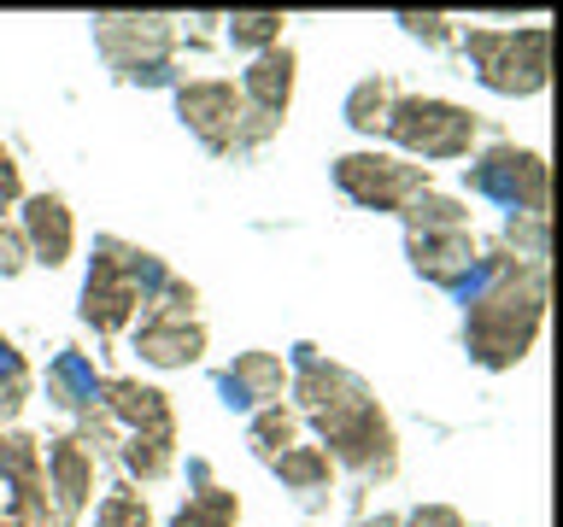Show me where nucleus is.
I'll use <instances>...</instances> for the list:
<instances>
[{
  "instance_id": "6e6552de",
  "label": "nucleus",
  "mask_w": 563,
  "mask_h": 527,
  "mask_svg": "<svg viewBox=\"0 0 563 527\" xmlns=\"http://www.w3.org/2000/svg\"><path fill=\"white\" fill-rule=\"evenodd\" d=\"M405 153L417 158H464L470 141H475V117L452 100H417V94H399L394 112H387V130Z\"/></svg>"
},
{
  "instance_id": "5701e85b",
  "label": "nucleus",
  "mask_w": 563,
  "mask_h": 527,
  "mask_svg": "<svg viewBox=\"0 0 563 527\" xmlns=\"http://www.w3.org/2000/svg\"><path fill=\"white\" fill-rule=\"evenodd\" d=\"M235 516H241L235 492H223V486H211V481H206L183 509H176V522H170V527H235Z\"/></svg>"
},
{
  "instance_id": "0eeeda50",
  "label": "nucleus",
  "mask_w": 563,
  "mask_h": 527,
  "mask_svg": "<svg viewBox=\"0 0 563 527\" xmlns=\"http://www.w3.org/2000/svg\"><path fill=\"white\" fill-rule=\"evenodd\" d=\"M170 18H95V47L123 82H170Z\"/></svg>"
},
{
  "instance_id": "393cba45",
  "label": "nucleus",
  "mask_w": 563,
  "mask_h": 527,
  "mask_svg": "<svg viewBox=\"0 0 563 527\" xmlns=\"http://www.w3.org/2000/svg\"><path fill=\"white\" fill-rule=\"evenodd\" d=\"M95 527H153V509H147V498H141L135 486H118V492L100 498Z\"/></svg>"
},
{
  "instance_id": "f257e3e1",
  "label": "nucleus",
  "mask_w": 563,
  "mask_h": 527,
  "mask_svg": "<svg viewBox=\"0 0 563 527\" xmlns=\"http://www.w3.org/2000/svg\"><path fill=\"white\" fill-rule=\"evenodd\" d=\"M294 375H299L294 381V399H299L294 416L317 422L329 463L341 457L352 474H364V481H387L399 463V451H394V428H387V411L376 404V393H369L352 369L329 363L317 346H294Z\"/></svg>"
},
{
  "instance_id": "f03ea898",
  "label": "nucleus",
  "mask_w": 563,
  "mask_h": 527,
  "mask_svg": "<svg viewBox=\"0 0 563 527\" xmlns=\"http://www.w3.org/2000/svg\"><path fill=\"white\" fill-rule=\"evenodd\" d=\"M545 316V270L510 258L505 246L487 253V281L464 299V346L482 369H510L528 358Z\"/></svg>"
},
{
  "instance_id": "b1692460",
  "label": "nucleus",
  "mask_w": 563,
  "mask_h": 527,
  "mask_svg": "<svg viewBox=\"0 0 563 527\" xmlns=\"http://www.w3.org/2000/svg\"><path fill=\"white\" fill-rule=\"evenodd\" d=\"M24 399H30V363H24V351L0 334V422H12L24 411Z\"/></svg>"
},
{
  "instance_id": "1a4fd4ad",
  "label": "nucleus",
  "mask_w": 563,
  "mask_h": 527,
  "mask_svg": "<svg viewBox=\"0 0 563 527\" xmlns=\"http://www.w3.org/2000/svg\"><path fill=\"white\" fill-rule=\"evenodd\" d=\"M334 188L364 211H405L429 188V165H405L387 153H346L334 158Z\"/></svg>"
},
{
  "instance_id": "7c9ffc66",
  "label": "nucleus",
  "mask_w": 563,
  "mask_h": 527,
  "mask_svg": "<svg viewBox=\"0 0 563 527\" xmlns=\"http://www.w3.org/2000/svg\"><path fill=\"white\" fill-rule=\"evenodd\" d=\"M18 200V165H12V153L0 147V211H7Z\"/></svg>"
},
{
  "instance_id": "a878e982",
  "label": "nucleus",
  "mask_w": 563,
  "mask_h": 527,
  "mask_svg": "<svg viewBox=\"0 0 563 527\" xmlns=\"http://www.w3.org/2000/svg\"><path fill=\"white\" fill-rule=\"evenodd\" d=\"M229 42L246 47V53H253V47L271 53L282 42V12H235V18H229Z\"/></svg>"
},
{
  "instance_id": "39448f33",
  "label": "nucleus",
  "mask_w": 563,
  "mask_h": 527,
  "mask_svg": "<svg viewBox=\"0 0 563 527\" xmlns=\"http://www.w3.org/2000/svg\"><path fill=\"white\" fill-rule=\"evenodd\" d=\"M464 53L493 94H540L545 70H552V30H470Z\"/></svg>"
},
{
  "instance_id": "c756f323",
  "label": "nucleus",
  "mask_w": 563,
  "mask_h": 527,
  "mask_svg": "<svg viewBox=\"0 0 563 527\" xmlns=\"http://www.w3.org/2000/svg\"><path fill=\"white\" fill-rule=\"evenodd\" d=\"M405 527H470V522L457 516V509H446V504H429V509H417Z\"/></svg>"
},
{
  "instance_id": "9b49d317",
  "label": "nucleus",
  "mask_w": 563,
  "mask_h": 527,
  "mask_svg": "<svg viewBox=\"0 0 563 527\" xmlns=\"http://www.w3.org/2000/svg\"><path fill=\"white\" fill-rule=\"evenodd\" d=\"M176 117H183L211 153H241V147H246V105H241V88L223 82V77H200V82H183V88H176Z\"/></svg>"
},
{
  "instance_id": "412c9836",
  "label": "nucleus",
  "mask_w": 563,
  "mask_h": 527,
  "mask_svg": "<svg viewBox=\"0 0 563 527\" xmlns=\"http://www.w3.org/2000/svg\"><path fill=\"white\" fill-rule=\"evenodd\" d=\"M271 469L294 492H329V481H334V463H329L323 446H288L282 457H271Z\"/></svg>"
},
{
  "instance_id": "6ab92c4d",
  "label": "nucleus",
  "mask_w": 563,
  "mask_h": 527,
  "mask_svg": "<svg viewBox=\"0 0 563 527\" xmlns=\"http://www.w3.org/2000/svg\"><path fill=\"white\" fill-rule=\"evenodd\" d=\"M394 100H399V82H394V77H364V82L346 94V123H352V130H364V135H382V130H387V112H394Z\"/></svg>"
},
{
  "instance_id": "f3484780",
  "label": "nucleus",
  "mask_w": 563,
  "mask_h": 527,
  "mask_svg": "<svg viewBox=\"0 0 563 527\" xmlns=\"http://www.w3.org/2000/svg\"><path fill=\"white\" fill-rule=\"evenodd\" d=\"M18 235H24V246H30L35 264L59 270V264L70 258V240H77V228H70V205L59 200V193H35V200L24 205Z\"/></svg>"
},
{
  "instance_id": "4be33fe9",
  "label": "nucleus",
  "mask_w": 563,
  "mask_h": 527,
  "mask_svg": "<svg viewBox=\"0 0 563 527\" xmlns=\"http://www.w3.org/2000/svg\"><path fill=\"white\" fill-rule=\"evenodd\" d=\"M299 439V416H294V404H271V411H258L253 416V428H246V446H253L264 463L271 457H282Z\"/></svg>"
},
{
  "instance_id": "2f4dec72",
  "label": "nucleus",
  "mask_w": 563,
  "mask_h": 527,
  "mask_svg": "<svg viewBox=\"0 0 563 527\" xmlns=\"http://www.w3.org/2000/svg\"><path fill=\"white\" fill-rule=\"evenodd\" d=\"M352 527H399V516H369V522H352Z\"/></svg>"
},
{
  "instance_id": "9d476101",
  "label": "nucleus",
  "mask_w": 563,
  "mask_h": 527,
  "mask_svg": "<svg viewBox=\"0 0 563 527\" xmlns=\"http://www.w3.org/2000/svg\"><path fill=\"white\" fill-rule=\"evenodd\" d=\"M0 527H53L42 446L7 428H0Z\"/></svg>"
},
{
  "instance_id": "4468645a",
  "label": "nucleus",
  "mask_w": 563,
  "mask_h": 527,
  "mask_svg": "<svg viewBox=\"0 0 563 527\" xmlns=\"http://www.w3.org/2000/svg\"><path fill=\"white\" fill-rule=\"evenodd\" d=\"M282 386H288V369L276 351H241L229 369H218V393L229 411H271V404H282Z\"/></svg>"
},
{
  "instance_id": "dca6fc26",
  "label": "nucleus",
  "mask_w": 563,
  "mask_h": 527,
  "mask_svg": "<svg viewBox=\"0 0 563 527\" xmlns=\"http://www.w3.org/2000/svg\"><path fill=\"white\" fill-rule=\"evenodd\" d=\"M135 351L158 369H188L206 351V328L194 316H170V311H147L135 328Z\"/></svg>"
},
{
  "instance_id": "ddd939ff",
  "label": "nucleus",
  "mask_w": 563,
  "mask_h": 527,
  "mask_svg": "<svg viewBox=\"0 0 563 527\" xmlns=\"http://www.w3.org/2000/svg\"><path fill=\"white\" fill-rule=\"evenodd\" d=\"M47 509H53V527H70L82 516L88 492H95V451H88V439H53L47 457Z\"/></svg>"
},
{
  "instance_id": "f8f14e48",
  "label": "nucleus",
  "mask_w": 563,
  "mask_h": 527,
  "mask_svg": "<svg viewBox=\"0 0 563 527\" xmlns=\"http://www.w3.org/2000/svg\"><path fill=\"white\" fill-rule=\"evenodd\" d=\"M294 100V47H271L258 53L253 70L241 77V105H246V147H258L264 135L282 130Z\"/></svg>"
},
{
  "instance_id": "aec40b11",
  "label": "nucleus",
  "mask_w": 563,
  "mask_h": 527,
  "mask_svg": "<svg viewBox=\"0 0 563 527\" xmlns=\"http://www.w3.org/2000/svg\"><path fill=\"white\" fill-rule=\"evenodd\" d=\"M452 228H470V211L446 200V193L422 188L411 205H405V235H452Z\"/></svg>"
},
{
  "instance_id": "7ed1b4c3",
  "label": "nucleus",
  "mask_w": 563,
  "mask_h": 527,
  "mask_svg": "<svg viewBox=\"0 0 563 527\" xmlns=\"http://www.w3.org/2000/svg\"><path fill=\"white\" fill-rule=\"evenodd\" d=\"M95 439H118L123 469L141 474V481H158L170 469V446H176V416L170 399L158 386L141 381H100L95 411L82 416Z\"/></svg>"
},
{
  "instance_id": "cd10ccee",
  "label": "nucleus",
  "mask_w": 563,
  "mask_h": 527,
  "mask_svg": "<svg viewBox=\"0 0 563 527\" xmlns=\"http://www.w3.org/2000/svg\"><path fill=\"white\" fill-rule=\"evenodd\" d=\"M24 264H30L24 235H18V228H0V276H18Z\"/></svg>"
},
{
  "instance_id": "a211bd4d",
  "label": "nucleus",
  "mask_w": 563,
  "mask_h": 527,
  "mask_svg": "<svg viewBox=\"0 0 563 527\" xmlns=\"http://www.w3.org/2000/svg\"><path fill=\"white\" fill-rule=\"evenodd\" d=\"M47 399H53V411H65V416H88V411H95L100 375H95V363H88L77 346H65L59 358H53V369H47Z\"/></svg>"
},
{
  "instance_id": "423d86ee",
  "label": "nucleus",
  "mask_w": 563,
  "mask_h": 527,
  "mask_svg": "<svg viewBox=\"0 0 563 527\" xmlns=\"http://www.w3.org/2000/svg\"><path fill=\"white\" fill-rule=\"evenodd\" d=\"M464 182L482 193V200L505 205L510 217H545V200H552V176H545V158L528 147H493L464 170Z\"/></svg>"
},
{
  "instance_id": "bb28decb",
  "label": "nucleus",
  "mask_w": 563,
  "mask_h": 527,
  "mask_svg": "<svg viewBox=\"0 0 563 527\" xmlns=\"http://www.w3.org/2000/svg\"><path fill=\"white\" fill-rule=\"evenodd\" d=\"M505 240L517 246V258L540 264L545 253H552V235H545V217H510L505 223Z\"/></svg>"
},
{
  "instance_id": "20e7f679",
  "label": "nucleus",
  "mask_w": 563,
  "mask_h": 527,
  "mask_svg": "<svg viewBox=\"0 0 563 527\" xmlns=\"http://www.w3.org/2000/svg\"><path fill=\"white\" fill-rule=\"evenodd\" d=\"M170 281L165 258L141 253V246H123V240H95V264H88V281H82V323L100 328V334H118L135 311H147L158 288Z\"/></svg>"
},
{
  "instance_id": "2eb2a0df",
  "label": "nucleus",
  "mask_w": 563,
  "mask_h": 527,
  "mask_svg": "<svg viewBox=\"0 0 563 527\" xmlns=\"http://www.w3.org/2000/svg\"><path fill=\"white\" fill-rule=\"evenodd\" d=\"M405 253H411V270L429 276L434 288L457 293L475 270V258H482V246H475L470 228H452V235H405Z\"/></svg>"
},
{
  "instance_id": "c85d7f7f",
  "label": "nucleus",
  "mask_w": 563,
  "mask_h": 527,
  "mask_svg": "<svg viewBox=\"0 0 563 527\" xmlns=\"http://www.w3.org/2000/svg\"><path fill=\"white\" fill-rule=\"evenodd\" d=\"M399 24L411 30V35H422V42H446V35H452V30H446V18H422V12H405Z\"/></svg>"
}]
</instances>
